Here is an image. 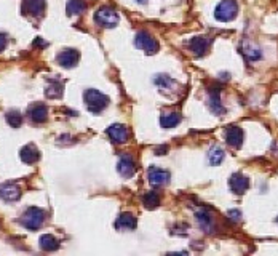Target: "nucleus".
Wrapping results in <instances>:
<instances>
[{
  "label": "nucleus",
  "instance_id": "f257e3e1",
  "mask_svg": "<svg viewBox=\"0 0 278 256\" xmlns=\"http://www.w3.org/2000/svg\"><path fill=\"white\" fill-rule=\"evenodd\" d=\"M83 100H85V104L88 107V111L93 112V114L102 112L107 107V104H109V98H107V96L104 93H101V91L94 90V88L87 90L85 95H83Z\"/></svg>",
  "mask_w": 278,
  "mask_h": 256
},
{
  "label": "nucleus",
  "instance_id": "f03ea898",
  "mask_svg": "<svg viewBox=\"0 0 278 256\" xmlns=\"http://www.w3.org/2000/svg\"><path fill=\"white\" fill-rule=\"evenodd\" d=\"M44 221H45V211L37 208V206H31V208H27L21 216V224L29 230L40 229Z\"/></svg>",
  "mask_w": 278,
  "mask_h": 256
},
{
  "label": "nucleus",
  "instance_id": "7ed1b4c3",
  "mask_svg": "<svg viewBox=\"0 0 278 256\" xmlns=\"http://www.w3.org/2000/svg\"><path fill=\"white\" fill-rule=\"evenodd\" d=\"M238 13V3L235 0H222L214 10V18L217 21L229 23Z\"/></svg>",
  "mask_w": 278,
  "mask_h": 256
},
{
  "label": "nucleus",
  "instance_id": "20e7f679",
  "mask_svg": "<svg viewBox=\"0 0 278 256\" xmlns=\"http://www.w3.org/2000/svg\"><path fill=\"white\" fill-rule=\"evenodd\" d=\"M94 21L98 26L101 27H116L118 21H120V16L118 13L114 8L111 7H101L98 11L94 13Z\"/></svg>",
  "mask_w": 278,
  "mask_h": 256
},
{
  "label": "nucleus",
  "instance_id": "39448f33",
  "mask_svg": "<svg viewBox=\"0 0 278 256\" xmlns=\"http://www.w3.org/2000/svg\"><path fill=\"white\" fill-rule=\"evenodd\" d=\"M135 44L139 50L146 51L147 54H154L159 51V42H157L152 35H150L147 30H141V32L136 34Z\"/></svg>",
  "mask_w": 278,
  "mask_h": 256
},
{
  "label": "nucleus",
  "instance_id": "423d86ee",
  "mask_svg": "<svg viewBox=\"0 0 278 256\" xmlns=\"http://www.w3.org/2000/svg\"><path fill=\"white\" fill-rule=\"evenodd\" d=\"M147 176H149V182L155 187L165 186L166 182L170 181V173H168L166 170H162L159 167H150L147 172Z\"/></svg>",
  "mask_w": 278,
  "mask_h": 256
},
{
  "label": "nucleus",
  "instance_id": "0eeeda50",
  "mask_svg": "<svg viewBox=\"0 0 278 256\" xmlns=\"http://www.w3.org/2000/svg\"><path fill=\"white\" fill-rule=\"evenodd\" d=\"M107 136L111 138L114 143L123 144L128 141V128L122 124H114L107 128Z\"/></svg>",
  "mask_w": 278,
  "mask_h": 256
},
{
  "label": "nucleus",
  "instance_id": "6e6552de",
  "mask_svg": "<svg viewBox=\"0 0 278 256\" xmlns=\"http://www.w3.org/2000/svg\"><path fill=\"white\" fill-rule=\"evenodd\" d=\"M229 187L232 189V192L241 196V194H245L248 191V187H250V179L241 173H233L231 176V179H229Z\"/></svg>",
  "mask_w": 278,
  "mask_h": 256
},
{
  "label": "nucleus",
  "instance_id": "1a4fd4ad",
  "mask_svg": "<svg viewBox=\"0 0 278 256\" xmlns=\"http://www.w3.org/2000/svg\"><path fill=\"white\" fill-rule=\"evenodd\" d=\"M78 59H80V53L74 48H66L61 53L58 54V63L63 66V68H74V66L78 63Z\"/></svg>",
  "mask_w": 278,
  "mask_h": 256
},
{
  "label": "nucleus",
  "instance_id": "9d476101",
  "mask_svg": "<svg viewBox=\"0 0 278 256\" xmlns=\"http://www.w3.org/2000/svg\"><path fill=\"white\" fill-rule=\"evenodd\" d=\"M21 197V189L15 182H5L0 186V199H3L5 202H16Z\"/></svg>",
  "mask_w": 278,
  "mask_h": 256
},
{
  "label": "nucleus",
  "instance_id": "9b49d317",
  "mask_svg": "<svg viewBox=\"0 0 278 256\" xmlns=\"http://www.w3.org/2000/svg\"><path fill=\"white\" fill-rule=\"evenodd\" d=\"M45 10V0H24L23 2V13L39 18L44 15Z\"/></svg>",
  "mask_w": 278,
  "mask_h": 256
},
{
  "label": "nucleus",
  "instance_id": "f8f14e48",
  "mask_svg": "<svg viewBox=\"0 0 278 256\" xmlns=\"http://www.w3.org/2000/svg\"><path fill=\"white\" fill-rule=\"evenodd\" d=\"M154 83L159 87V90L162 91L163 95H171V93L176 91V82H174L173 78L170 76H166V74L155 76Z\"/></svg>",
  "mask_w": 278,
  "mask_h": 256
},
{
  "label": "nucleus",
  "instance_id": "ddd939ff",
  "mask_svg": "<svg viewBox=\"0 0 278 256\" xmlns=\"http://www.w3.org/2000/svg\"><path fill=\"white\" fill-rule=\"evenodd\" d=\"M243 130H241L240 127H229L226 130V141L229 146H232V148L238 149L241 148V144H243Z\"/></svg>",
  "mask_w": 278,
  "mask_h": 256
},
{
  "label": "nucleus",
  "instance_id": "4468645a",
  "mask_svg": "<svg viewBox=\"0 0 278 256\" xmlns=\"http://www.w3.org/2000/svg\"><path fill=\"white\" fill-rule=\"evenodd\" d=\"M209 45H211V39L205 37V35H202V37H193L189 42V48L197 56H203V54L208 51Z\"/></svg>",
  "mask_w": 278,
  "mask_h": 256
},
{
  "label": "nucleus",
  "instance_id": "2eb2a0df",
  "mask_svg": "<svg viewBox=\"0 0 278 256\" xmlns=\"http://www.w3.org/2000/svg\"><path fill=\"white\" fill-rule=\"evenodd\" d=\"M117 170L123 178H131L136 172V165H135V162H133V158L130 155H122L118 163H117Z\"/></svg>",
  "mask_w": 278,
  "mask_h": 256
},
{
  "label": "nucleus",
  "instance_id": "dca6fc26",
  "mask_svg": "<svg viewBox=\"0 0 278 256\" xmlns=\"http://www.w3.org/2000/svg\"><path fill=\"white\" fill-rule=\"evenodd\" d=\"M208 106H209V111L213 112V114H216V115H222V114H226V107L222 106V102H221L219 90L213 88V90L209 91Z\"/></svg>",
  "mask_w": 278,
  "mask_h": 256
},
{
  "label": "nucleus",
  "instance_id": "f3484780",
  "mask_svg": "<svg viewBox=\"0 0 278 256\" xmlns=\"http://www.w3.org/2000/svg\"><path fill=\"white\" fill-rule=\"evenodd\" d=\"M21 160L24 163H27V165H32V163H35L40 158V152L39 149L35 148L34 144H27L24 146V148L21 149Z\"/></svg>",
  "mask_w": 278,
  "mask_h": 256
},
{
  "label": "nucleus",
  "instance_id": "a211bd4d",
  "mask_svg": "<svg viewBox=\"0 0 278 256\" xmlns=\"http://www.w3.org/2000/svg\"><path fill=\"white\" fill-rule=\"evenodd\" d=\"M197 221L200 224V228L205 230V232L211 234L214 230V219L211 216V213L207 210H200L197 213Z\"/></svg>",
  "mask_w": 278,
  "mask_h": 256
},
{
  "label": "nucleus",
  "instance_id": "6ab92c4d",
  "mask_svg": "<svg viewBox=\"0 0 278 256\" xmlns=\"http://www.w3.org/2000/svg\"><path fill=\"white\" fill-rule=\"evenodd\" d=\"M27 115L35 124H44L48 119V109L44 104H35L27 111Z\"/></svg>",
  "mask_w": 278,
  "mask_h": 256
},
{
  "label": "nucleus",
  "instance_id": "aec40b11",
  "mask_svg": "<svg viewBox=\"0 0 278 256\" xmlns=\"http://www.w3.org/2000/svg\"><path fill=\"white\" fill-rule=\"evenodd\" d=\"M136 228V218L131 213H122L117 221H116V229L118 230H131Z\"/></svg>",
  "mask_w": 278,
  "mask_h": 256
},
{
  "label": "nucleus",
  "instance_id": "412c9836",
  "mask_svg": "<svg viewBox=\"0 0 278 256\" xmlns=\"http://www.w3.org/2000/svg\"><path fill=\"white\" fill-rule=\"evenodd\" d=\"M241 53H243V56L248 61H257V59L262 58L261 48H257L256 45H253V44H245L243 47H241Z\"/></svg>",
  "mask_w": 278,
  "mask_h": 256
},
{
  "label": "nucleus",
  "instance_id": "4be33fe9",
  "mask_svg": "<svg viewBox=\"0 0 278 256\" xmlns=\"http://www.w3.org/2000/svg\"><path fill=\"white\" fill-rule=\"evenodd\" d=\"M85 10H87V0H69L68 7H66V11L70 16L82 15Z\"/></svg>",
  "mask_w": 278,
  "mask_h": 256
},
{
  "label": "nucleus",
  "instance_id": "5701e85b",
  "mask_svg": "<svg viewBox=\"0 0 278 256\" xmlns=\"http://www.w3.org/2000/svg\"><path fill=\"white\" fill-rule=\"evenodd\" d=\"M39 243H40V248L44 250V252H54V250L59 248V242L54 239L53 235H50V234L42 235Z\"/></svg>",
  "mask_w": 278,
  "mask_h": 256
},
{
  "label": "nucleus",
  "instance_id": "b1692460",
  "mask_svg": "<svg viewBox=\"0 0 278 256\" xmlns=\"http://www.w3.org/2000/svg\"><path fill=\"white\" fill-rule=\"evenodd\" d=\"M181 122V114L179 112H170V114H163L160 117V125L163 128H174L179 125Z\"/></svg>",
  "mask_w": 278,
  "mask_h": 256
},
{
  "label": "nucleus",
  "instance_id": "393cba45",
  "mask_svg": "<svg viewBox=\"0 0 278 256\" xmlns=\"http://www.w3.org/2000/svg\"><path fill=\"white\" fill-rule=\"evenodd\" d=\"M224 151H222V148H219V146H214V148H211L209 152H208V160L211 165H219V163L224 160Z\"/></svg>",
  "mask_w": 278,
  "mask_h": 256
},
{
  "label": "nucleus",
  "instance_id": "a878e982",
  "mask_svg": "<svg viewBox=\"0 0 278 256\" xmlns=\"http://www.w3.org/2000/svg\"><path fill=\"white\" fill-rule=\"evenodd\" d=\"M46 96L48 98H59V96L63 95V83L61 82H51L50 85L46 87Z\"/></svg>",
  "mask_w": 278,
  "mask_h": 256
},
{
  "label": "nucleus",
  "instance_id": "bb28decb",
  "mask_svg": "<svg viewBox=\"0 0 278 256\" xmlns=\"http://www.w3.org/2000/svg\"><path fill=\"white\" fill-rule=\"evenodd\" d=\"M144 200V205L147 206V208H155V206L160 205V197L157 192H147L146 196L142 197Z\"/></svg>",
  "mask_w": 278,
  "mask_h": 256
},
{
  "label": "nucleus",
  "instance_id": "cd10ccee",
  "mask_svg": "<svg viewBox=\"0 0 278 256\" xmlns=\"http://www.w3.org/2000/svg\"><path fill=\"white\" fill-rule=\"evenodd\" d=\"M7 122L13 128H18V127H21V124H23V115L20 112H16V111H10L7 114Z\"/></svg>",
  "mask_w": 278,
  "mask_h": 256
},
{
  "label": "nucleus",
  "instance_id": "c85d7f7f",
  "mask_svg": "<svg viewBox=\"0 0 278 256\" xmlns=\"http://www.w3.org/2000/svg\"><path fill=\"white\" fill-rule=\"evenodd\" d=\"M229 218H231L233 223H238L241 219V213L238 210H232V211H229Z\"/></svg>",
  "mask_w": 278,
  "mask_h": 256
},
{
  "label": "nucleus",
  "instance_id": "c756f323",
  "mask_svg": "<svg viewBox=\"0 0 278 256\" xmlns=\"http://www.w3.org/2000/svg\"><path fill=\"white\" fill-rule=\"evenodd\" d=\"M7 42H8L7 35H5V34H0V53L5 50V47H7Z\"/></svg>",
  "mask_w": 278,
  "mask_h": 256
},
{
  "label": "nucleus",
  "instance_id": "7c9ffc66",
  "mask_svg": "<svg viewBox=\"0 0 278 256\" xmlns=\"http://www.w3.org/2000/svg\"><path fill=\"white\" fill-rule=\"evenodd\" d=\"M136 2H138V3H146L147 0H136Z\"/></svg>",
  "mask_w": 278,
  "mask_h": 256
}]
</instances>
